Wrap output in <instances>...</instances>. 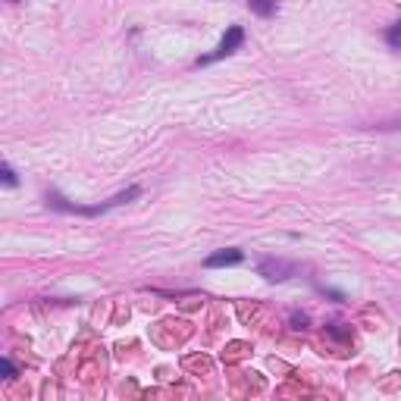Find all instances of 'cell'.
Instances as JSON below:
<instances>
[{
	"instance_id": "cell-1",
	"label": "cell",
	"mask_w": 401,
	"mask_h": 401,
	"mask_svg": "<svg viewBox=\"0 0 401 401\" xmlns=\"http://www.w3.org/2000/svg\"><path fill=\"white\" fill-rule=\"evenodd\" d=\"M138 194H141V188L132 185V188H126V192H120L116 198L110 201H104V204H94V207H82V204H66L60 198V194H47V204L50 207H57V210H66V214H82V216H100V214H107V210H113V207H120V204H129V201H135Z\"/></svg>"
},
{
	"instance_id": "cell-2",
	"label": "cell",
	"mask_w": 401,
	"mask_h": 401,
	"mask_svg": "<svg viewBox=\"0 0 401 401\" xmlns=\"http://www.w3.org/2000/svg\"><path fill=\"white\" fill-rule=\"evenodd\" d=\"M242 41H245V28H242V25H229V28H226V35H223V41H220V47H216L214 54L201 57V60H198V66H207V63L223 60V57L236 54V50L242 47Z\"/></svg>"
},
{
	"instance_id": "cell-3",
	"label": "cell",
	"mask_w": 401,
	"mask_h": 401,
	"mask_svg": "<svg viewBox=\"0 0 401 401\" xmlns=\"http://www.w3.org/2000/svg\"><path fill=\"white\" fill-rule=\"evenodd\" d=\"M257 269H260V276L269 279V282H286L289 276H295V264H289V260H273V257L264 260Z\"/></svg>"
},
{
	"instance_id": "cell-4",
	"label": "cell",
	"mask_w": 401,
	"mask_h": 401,
	"mask_svg": "<svg viewBox=\"0 0 401 401\" xmlns=\"http://www.w3.org/2000/svg\"><path fill=\"white\" fill-rule=\"evenodd\" d=\"M242 260H245V254L238 251V248H223V251L210 254V257L204 260V267H207V269H216V267H236V264H242Z\"/></svg>"
},
{
	"instance_id": "cell-5",
	"label": "cell",
	"mask_w": 401,
	"mask_h": 401,
	"mask_svg": "<svg viewBox=\"0 0 401 401\" xmlns=\"http://www.w3.org/2000/svg\"><path fill=\"white\" fill-rule=\"evenodd\" d=\"M248 6H251L257 16H273L276 13V0H248Z\"/></svg>"
},
{
	"instance_id": "cell-6",
	"label": "cell",
	"mask_w": 401,
	"mask_h": 401,
	"mask_svg": "<svg viewBox=\"0 0 401 401\" xmlns=\"http://www.w3.org/2000/svg\"><path fill=\"white\" fill-rule=\"evenodd\" d=\"M0 173H4V182H6V185H16V173H13V166H10V163L0 166Z\"/></svg>"
},
{
	"instance_id": "cell-7",
	"label": "cell",
	"mask_w": 401,
	"mask_h": 401,
	"mask_svg": "<svg viewBox=\"0 0 401 401\" xmlns=\"http://www.w3.org/2000/svg\"><path fill=\"white\" fill-rule=\"evenodd\" d=\"M0 370H4V376H6V379H16V376H19V373H16V367H13V364L6 361V357L0 361Z\"/></svg>"
},
{
	"instance_id": "cell-8",
	"label": "cell",
	"mask_w": 401,
	"mask_h": 401,
	"mask_svg": "<svg viewBox=\"0 0 401 401\" xmlns=\"http://www.w3.org/2000/svg\"><path fill=\"white\" fill-rule=\"evenodd\" d=\"M383 129H401V120L398 122H389V126H383Z\"/></svg>"
}]
</instances>
